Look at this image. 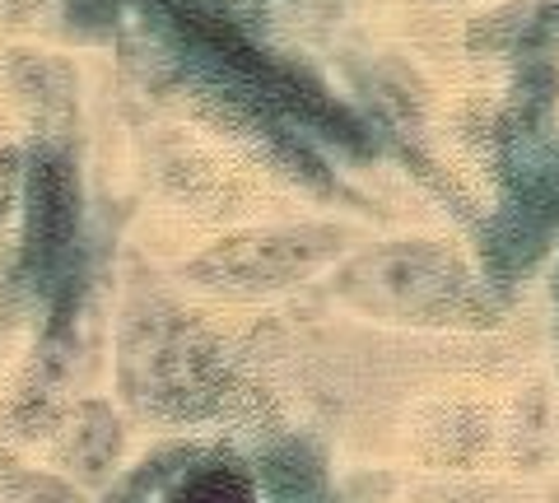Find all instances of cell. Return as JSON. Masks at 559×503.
Segmentation results:
<instances>
[{
    "label": "cell",
    "mask_w": 559,
    "mask_h": 503,
    "mask_svg": "<svg viewBox=\"0 0 559 503\" xmlns=\"http://www.w3.org/2000/svg\"><path fill=\"white\" fill-rule=\"evenodd\" d=\"M182 503H252V499H248V490H242L238 480H229V476H210L201 490H191Z\"/></svg>",
    "instance_id": "6da1fadb"
}]
</instances>
